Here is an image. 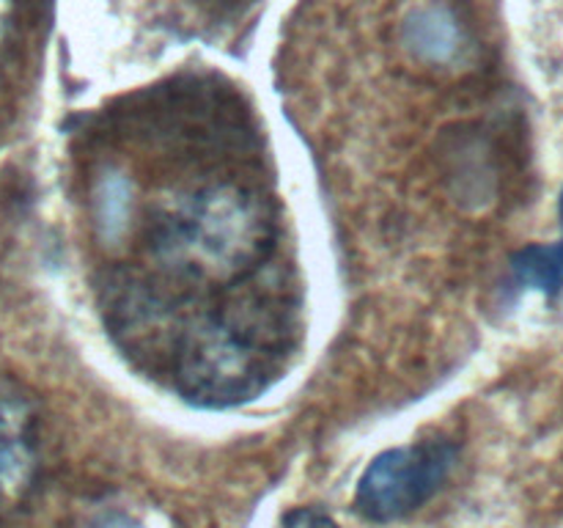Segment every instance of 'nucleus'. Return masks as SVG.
<instances>
[{"instance_id": "1", "label": "nucleus", "mask_w": 563, "mask_h": 528, "mask_svg": "<svg viewBox=\"0 0 563 528\" xmlns=\"http://www.w3.org/2000/svg\"><path fill=\"white\" fill-rule=\"evenodd\" d=\"M275 245V223L256 193L209 185L176 198L152 223V253L170 275L231 286L256 273Z\"/></svg>"}, {"instance_id": "2", "label": "nucleus", "mask_w": 563, "mask_h": 528, "mask_svg": "<svg viewBox=\"0 0 563 528\" xmlns=\"http://www.w3.org/2000/svg\"><path fill=\"white\" fill-rule=\"evenodd\" d=\"M176 385L196 405H240L264 391L267 361L247 330L212 319L192 328L181 341Z\"/></svg>"}, {"instance_id": "3", "label": "nucleus", "mask_w": 563, "mask_h": 528, "mask_svg": "<svg viewBox=\"0 0 563 528\" xmlns=\"http://www.w3.org/2000/svg\"><path fill=\"white\" fill-rule=\"evenodd\" d=\"M456 460L460 449L443 438L383 451L368 462L357 482V515L372 522L405 520L443 487Z\"/></svg>"}, {"instance_id": "4", "label": "nucleus", "mask_w": 563, "mask_h": 528, "mask_svg": "<svg viewBox=\"0 0 563 528\" xmlns=\"http://www.w3.org/2000/svg\"><path fill=\"white\" fill-rule=\"evenodd\" d=\"M405 42L418 58L449 64L462 50V28L454 14L440 3L418 6L405 22Z\"/></svg>"}, {"instance_id": "5", "label": "nucleus", "mask_w": 563, "mask_h": 528, "mask_svg": "<svg viewBox=\"0 0 563 528\" xmlns=\"http://www.w3.org/2000/svg\"><path fill=\"white\" fill-rule=\"evenodd\" d=\"M563 226V193H561ZM511 275L520 289H537L544 297H559L563 292V234L553 245H528L511 256Z\"/></svg>"}, {"instance_id": "6", "label": "nucleus", "mask_w": 563, "mask_h": 528, "mask_svg": "<svg viewBox=\"0 0 563 528\" xmlns=\"http://www.w3.org/2000/svg\"><path fill=\"white\" fill-rule=\"evenodd\" d=\"M31 446L14 416L0 413V493L22 487L31 473Z\"/></svg>"}, {"instance_id": "7", "label": "nucleus", "mask_w": 563, "mask_h": 528, "mask_svg": "<svg viewBox=\"0 0 563 528\" xmlns=\"http://www.w3.org/2000/svg\"><path fill=\"white\" fill-rule=\"evenodd\" d=\"M126 182L121 176H108L97 190V218L104 237H115L124 229L126 218Z\"/></svg>"}, {"instance_id": "8", "label": "nucleus", "mask_w": 563, "mask_h": 528, "mask_svg": "<svg viewBox=\"0 0 563 528\" xmlns=\"http://www.w3.org/2000/svg\"><path fill=\"white\" fill-rule=\"evenodd\" d=\"M284 528H341L333 517L319 506H297L286 512Z\"/></svg>"}, {"instance_id": "9", "label": "nucleus", "mask_w": 563, "mask_h": 528, "mask_svg": "<svg viewBox=\"0 0 563 528\" xmlns=\"http://www.w3.org/2000/svg\"><path fill=\"white\" fill-rule=\"evenodd\" d=\"M93 528H143V526H141V522L130 520L126 515H119V512H113V515L99 517V520L93 522Z\"/></svg>"}, {"instance_id": "10", "label": "nucleus", "mask_w": 563, "mask_h": 528, "mask_svg": "<svg viewBox=\"0 0 563 528\" xmlns=\"http://www.w3.org/2000/svg\"><path fill=\"white\" fill-rule=\"evenodd\" d=\"M11 14H14V0H0V44L9 36Z\"/></svg>"}]
</instances>
